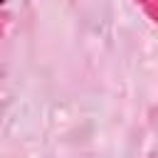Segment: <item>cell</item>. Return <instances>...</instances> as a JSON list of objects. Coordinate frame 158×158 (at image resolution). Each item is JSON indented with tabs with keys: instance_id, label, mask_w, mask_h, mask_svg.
Returning a JSON list of instances; mask_svg holds the SVG:
<instances>
[{
	"instance_id": "cell-1",
	"label": "cell",
	"mask_w": 158,
	"mask_h": 158,
	"mask_svg": "<svg viewBox=\"0 0 158 158\" xmlns=\"http://www.w3.org/2000/svg\"><path fill=\"white\" fill-rule=\"evenodd\" d=\"M2 2H7V0H2Z\"/></svg>"
}]
</instances>
